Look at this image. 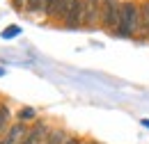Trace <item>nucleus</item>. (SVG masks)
Wrapping results in <instances>:
<instances>
[{
	"instance_id": "obj_10",
	"label": "nucleus",
	"mask_w": 149,
	"mask_h": 144,
	"mask_svg": "<svg viewBox=\"0 0 149 144\" xmlns=\"http://www.w3.org/2000/svg\"><path fill=\"white\" fill-rule=\"evenodd\" d=\"M64 142V133L62 130H55V133H51L46 140H44V144H62Z\"/></svg>"
},
{
	"instance_id": "obj_9",
	"label": "nucleus",
	"mask_w": 149,
	"mask_h": 144,
	"mask_svg": "<svg viewBox=\"0 0 149 144\" xmlns=\"http://www.w3.org/2000/svg\"><path fill=\"white\" fill-rule=\"evenodd\" d=\"M57 5H60V0H46V2H44V14H46V16H55Z\"/></svg>"
},
{
	"instance_id": "obj_1",
	"label": "nucleus",
	"mask_w": 149,
	"mask_h": 144,
	"mask_svg": "<svg viewBox=\"0 0 149 144\" xmlns=\"http://www.w3.org/2000/svg\"><path fill=\"white\" fill-rule=\"evenodd\" d=\"M138 21H140V7L135 2H122L119 18H117V28L115 35L122 39H129L138 32Z\"/></svg>"
},
{
	"instance_id": "obj_5",
	"label": "nucleus",
	"mask_w": 149,
	"mask_h": 144,
	"mask_svg": "<svg viewBox=\"0 0 149 144\" xmlns=\"http://www.w3.org/2000/svg\"><path fill=\"white\" fill-rule=\"evenodd\" d=\"M25 133H28V130H25V126L19 121V124H14V126H12L7 133H5V135H2L0 144H21V140L25 137Z\"/></svg>"
},
{
	"instance_id": "obj_2",
	"label": "nucleus",
	"mask_w": 149,
	"mask_h": 144,
	"mask_svg": "<svg viewBox=\"0 0 149 144\" xmlns=\"http://www.w3.org/2000/svg\"><path fill=\"white\" fill-rule=\"evenodd\" d=\"M122 9V0H101V23L103 28H117V18Z\"/></svg>"
},
{
	"instance_id": "obj_12",
	"label": "nucleus",
	"mask_w": 149,
	"mask_h": 144,
	"mask_svg": "<svg viewBox=\"0 0 149 144\" xmlns=\"http://www.w3.org/2000/svg\"><path fill=\"white\" fill-rule=\"evenodd\" d=\"M7 119H9V108L7 105H0V133H2V128L7 124Z\"/></svg>"
},
{
	"instance_id": "obj_11",
	"label": "nucleus",
	"mask_w": 149,
	"mask_h": 144,
	"mask_svg": "<svg viewBox=\"0 0 149 144\" xmlns=\"http://www.w3.org/2000/svg\"><path fill=\"white\" fill-rule=\"evenodd\" d=\"M32 117H35V110H32V108H23L19 112V121H21V124H23V121H30Z\"/></svg>"
},
{
	"instance_id": "obj_3",
	"label": "nucleus",
	"mask_w": 149,
	"mask_h": 144,
	"mask_svg": "<svg viewBox=\"0 0 149 144\" xmlns=\"http://www.w3.org/2000/svg\"><path fill=\"white\" fill-rule=\"evenodd\" d=\"M101 21V0H83V25L92 28Z\"/></svg>"
},
{
	"instance_id": "obj_8",
	"label": "nucleus",
	"mask_w": 149,
	"mask_h": 144,
	"mask_svg": "<svg viewBox=\"0 0 149 144\" xmlns=\"http://www.w3.org/2000/svg\"><path fill=\"white\" fill-rule=\"evenodd\" d=\"M44 2H46V0H25V12H28V14L44 12Z\"/></svg>"
},
{
	"instance_id": "obj_7",
	"label": "nucleus",
	"mask_w": 149,
	"mask_h": 144,
	"mask_svg": "<svg viewBox=\"0 0 149 144\" xmlns=\"http://www.w3.org/2000/svg\"><path fill=\"white\" fill-rule=\"evenodd\" d=\"M76 2H78V0H60L57 12H55V18H60V21H67V16L71 14V9H74Z\"/></svg>"
},
{
	"instance_id": "obj_6",
	"label": "nucleus",
	"mask_w": 149,
	"mask_h": 144,
	"mask_svg": "<svg viewBox=\"0 0 149 144\" xmlns=\"http://www.w3.org/2000/svg\"><path fill=\"white\" fill-rule=\"evenodd\" d=\"M138 35L142 39H149V2L140 7V21H138Z\"/></svg>"
},
{
	"instance_id": "obj_13",
	"label": "nucleus",
	"mask_w": 149,
	"mask_h": 144,
	"mask_svg": "<svg viewBox=\"0 0 149 144\" xmlns=\"http://www.w3.org/2000/svg\"><path fill=\"white\" fill-rule=\"evenodd\" d=\"M12 2H14L16 9H23V7H25V0H12Z\"/></svg>"
},
{
	"instance_id": "obj_4",
	"label": "nucleus",
	"mask_w": 149,
	"mask_h": 144,
	"mask_svg": "<svg viewBox=\"0 0 149 144\" xmlns=\"http://www.w3.org/2000/svg\"><path fill=\"white\" fill-rule=\"evenodd\" d=\"M46 133H48L46 124L37 121L35 126H32L30 130H28V133H25V137L21 140V144H41L44 140H46Z\"/></svg>"
}]
</instances>
